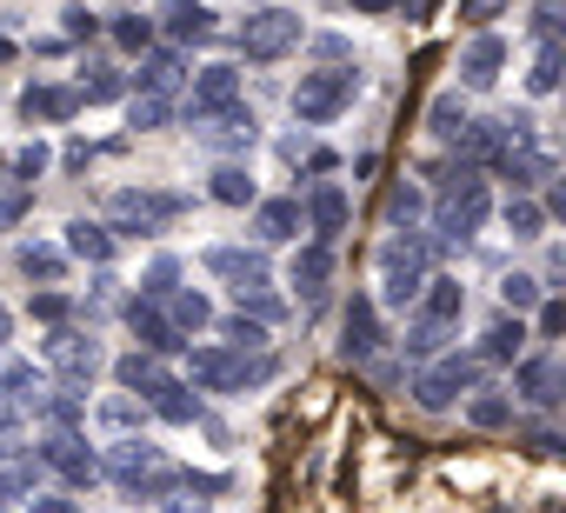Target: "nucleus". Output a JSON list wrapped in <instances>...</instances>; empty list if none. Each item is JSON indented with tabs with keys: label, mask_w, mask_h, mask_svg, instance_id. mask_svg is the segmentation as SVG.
Listing matches in <instances>:
<instances>
[{
	"label": "nucleus",
	"mask_w": 566,
	"mask_h": 513,
	"mask_svg": "<svg viewBox=\"0 0 566 513\" xmlns=\"http://www.w3.org/2000/svg\"><path fill=\"white\" fill-rule=\"evenodd\" d=\"M486 213H493V193H486V180H480L473 167H453V174L440 180V207H433V247L447 253V247L473 240Z\"/></svg>",
	"instance_id": "f257e3e1"
},
{
	"label": "nucleus",
	"mask_w": 566,
	"mask_h": 513,
	"mask_svg": "<svg viewBox=\"0 0 566 513\" xmlns=\"http://www.w3.org/2000/svg\"><path fill=\"white\" fill-rule=\"evenodd\" d=\"M433 240L427 233H387V247H380V301L387 307H413L420 294H427V281H433Z\"/></svg>",
	"instance_id": "f03ea898"
},
{
	"label": "nucleus",
	"mask_w": 566,
	"mask_h": 513,
	"mask_svg": "<svg viewBox=\"0 0 566 513\" xmlns=\"http://www.w3.org/2000/svg\"><path fill=\"white\" fill-rule=\"evenodd\" d=\"M354 94H360V74H354V67L301 74V87H294V121H301V127H327V121H340V114L354 107Z\"/></svg>",
	"instance_id": "7ed1b4c3"
},
{
	"label": "nucleus",
	"mask_w": 566,
	"mask_h": 513,
	"mask_svg": "<svg viewBox=\"0 0 566 513\" xmlns=\"http://www.w3.org/2000/svg\"><path fill=\"white\" fill-rule=\"evenodd\" d=\"M107 473H114L134 500H160L167 486H180V467H174L160 447H147V440H120V447L107 453Z\"/></svg>",
	"instance_id": "20e7f679"
},
{
	"label": "nucleus",
	"mask_w": 566,
	"mask_h": 513,
	"mask_svg": "<svg viewBox=\"0 0 566 513\" xmlns=\"http://www.w3.org/2000/svg\"><path fill=\"white\" fill-rule=\"evenodd\" d=\"M480 374H486V360H480V354H440L433 367H420L413 400H420V407H453L460 394H473V387H480Z\"/></svg>",
	"instance_id": "39448f33"
},
{
	"label": "nucleus",
	"mask_w": 566,
	"mask_h": 513,
	"mask_svg": "<svg viewBox=\"0 0 566 513\" xmlns=\"http://www.w3.org/2000/svg\"><path fill=\"white\" fill-rule=\"evenodd\" d=\"M307 41V28H301V14H287V8H260V14H247V28H240V54L247 61H280V54H294Z\"/></svg>",
	"instance_id": "423d86ee"
},
{
	"label": "nucleus",
	"mask_w": 566,
	"mask_h": 513,
	"mask_svg": "<svg viewBox=\"0 0 566 513\" xmlns=\"http://www.w3.org/2000/svg\"><path fill=\"white\" fill-rule=\"evenodd\" d=\"M187 200L167 187H120L114 193V233H160Z\"/></svg>",
	"instance_id": "0eeeda50"
},
{
	"label": "nucleus",
	"mask_w": 566,
	"mask_h": 513,
	"mask_svg": "<svg viewBox=\"0 0 566 513\" xmlns=\"http://www.w3.org/2000/svg\"><path fill=\"white\" fill-rule=\"evenodd\" d=\"M227 107H240V74L233 67H200L187 81V114L193 121H220Z\"/></svg>",
	"instance_id": "6e6552de"
},
{
	"label": "nucleus",
	"mask_w": 566,
	"mask_h": 513,
	"mask_svg": "<svg viewBox=\"0 0 566 513\" xmlns=\"http://www.w3.org/2000/svg\"><path fill=\"white\" fill-rule=\"evenodd\" d=\"M500 67H506V41L486 28V34H473L467 48H460V87H493L500 81Z\"/></svg>",
	"instance_id": "1a4fd4ad"
},
{
	"label": "nucleus",
	"mask_w": 566,
	"mask_h": 513,
	"mask_svg": "<svg viewBox=\"0 0 566 513\" xmlns=\"http://www.w3.org/2000/svg\"><path fill=\"white\" fill-rule=\"evenodd\" d=\"M266 374H273L266 360L247 367L240 354H220V347H200V354H193V380H200V387H247V380H266Z\"/></svg>",
	"instance_id": "9d476101"
},
{
	"label": "nucleus",
	"mask_w": 566,
	"mask_h": 513,
	"mask_svg": "<svg viewBox=\"0 0 566 513\" xmlns=\"http://www.w3.org/2000/svg\"><path fill=\"white\" fill-rule=\"evenodd\" d=\"M460 314H467V287H460V281H447V274H433V281H427V294H420V327L453 334V327H460Z\"/></svg>",
	"instance_id": "9b49d317"
},
{
	"label": "nucleus",
	"mask_w": 566,
	"mask_h": 513,
	"mask_svg": "<svg viewBox=\"0 0 566 513\" xmlns=\"http://www.w3.org/2000/svg\"><path fill=\"white\" fill-rule=\"evenodd\" d=\"M340 334H347V360H374V354H380V341H387V334H380V307H374L367 294H354V301H347Z\"/></svg>",
	"instance_id": "f8f14e48"
},
{
	"label": "nucleus",
	"mask_w": 566,
	"mask_h": 513,
	"mask_svg": "<svg viewBox=\"0 0 566 513\" xmlns=\"http://www.w3.org/2000/svg\"><path fill=\"white\" fill-rule=\"evenodd\" d=\"M48 360H54L74 387H87V380L101 374V347H94L87 334H54V341H48Z\"/></svg>",
	"instance_id": "ddd939ff"
},
{
	"label": "nucleus",
	"mask_w": 566,
	"mask_h": 513,
	"mask_svg": "<svg viewBox=\"0 0 566 513\" xmlns=\"http://www.w3.org/2000/svg\"><path fill=\"white\" fill-rule=\"evenodd\" d=\"M207 268L220 281H233V294L240 287H266V261H260L253 247H207Z\"/></svg>",
	"instance_id": "4468645a"
},
{
	"label": "nucleus",
	"mask_w": 566,
	"mask_h": 513,
	"mask_svg": "<svg viewBox=\"0 0 566 513\" xmlns=\"http://www.w3.org/2000/svg\"><path fill=\"white\" fill-rule=\"evenodd\" d=\"M520 394H526L533 407H559V400H566V367H559V360H546V354L520 360Z\"/></svg>",
	"instance_id": "2eb2a0df"
},
{
	"label": "nucleus",
	"mask_w": 566,
	"mask_h": 513,
	"mask_svg": "<svg viewBox=\"0 0 566 513\" xmlns=\"http://www.w3.org/2000/svg\"><path fill=\"white\" fill-rule=\"evenodd\" d=\"M287 281H294L307 301H321V294H327V281H334V247H327V240L301 247V253H294V268H287Z\"/></svg>",
	"instance_id": "dca6fc26"
},
{
	"label": "nucleus",
	"mask_w": 566,
	"mask_h": 513,
	"mask_svg": "<svg viewBox=\"0 0 566 513\" xmlns=\"http://www.w3.org/2000/svg\"><path fill=\"white\" fill-rule=\"evenodd\" d=\"M307 227H314V240H340V227H347V187H314V200H307Z\"/></svg>",
	"instance_id": "f3484780"
},
{
	"label": "nucleus",
	"mask_w": 566,
	"mask_h": 513,
	"mask_svg": "<svg viewBox=\"0 0 566 513\" xmlns=\"http://www.w3.org/2000/svg\"><path fill=\"white\" fill-rule=\"evenodd\" d=\"M41 460H48V467H54L61 480H74V486H87V480L101 473V467H94V453H87V447H81L74 433H54V440L41 447Z\"/></svg>",
	"instance_id": "a211bd4d"
},
{
	"label": "nucleus",
	"mask_w": 566,
	"mask_h": 513,
	"mask_svg": "<svg viewBox=\"0 0 566 513\" xmlns=\"http://www.w3.org/2000/svg\"><path fill=\"white\" fill-rule=\"evenodd\" d=\"M520 347H526V321H520V314H513V321L500 314V321L480 334V347H473V354H480L486 367H506V360H520Z\"/></svg>",
	"instance_id": "6ab92c4d"
},
{
	"label": "nucleus",
	"mask_w": 566,
	"mask_h": 513,
	"mask_svg": "<svg viewBox=\"0 0 566 513\" xmlns=\"http://www.w3.org/2000/svg\"><path fill=\"white\" fill-rule=\"evenodd\" d=\"M253 233H260L266 247L294 240V233H301V200H260V207H253Z\"/></svg>",
	"instance_id": "aec40b11"
},
{
	"label": "nucleus",
	"mask_w": 566,
	"mask_h": 513,
	"mask_svg": "<svg viewBox=\"0 0 566 513\" xmlns=\"http://www.w3.org/2000/svg\"><path fill=\"white\" fill-rule=\"evenodd\" d=\"M167 34L174 41H213V8H207V0H167Z\"/></svg>",
	"instance_id": "412c9836"
},
{
	"label": "nucleus",
	"mask_w": 566,
	"mask_h": 513,
	"mask_svg": "<svg viewBox=\"0 0 566 513\" xmlns=\"http://www.w3.org/2000/svg\"><path fill=\"white\" fill-rule=\"evenodd\" d=\"M127 327L140 334V347H147V354H174V347H180V327H174L167 314H154L147 301H134V307H127Z\"/></svg>",
	"instance_id": "4be33fe9"
},
{
	"label": "nucleus",
	"mask_w": 566,
	"mask_h": 513,
	"mask_svg": "<svg viewBox=\"0 0 566 513\" xmlns=\"http://www.w3.org/2000/svg\"><path fill=\"white\" fill-rule=\"evenodd\" d=\"M114 374H120V387H127V394H147V400L174 387V374H167V367H160V360H154L147 347H140V354H127V360H120Z\"/></svg>",
	"instance_id": "5701e85b"
},
{
	"label": "nucleus",
	"mask_w": 566,
	"mask_h": 513,
	"mask_svg": "<svg viewBox=\"0 0 566 513\" xmlns=\"http://www.w3.org/2000/svg\"><path fill=\"white\" fill-rule=\"evenodd\" d=\"M526 87H533V94H559V87H566V41H539V48H533Z\"/></svg>",
	"instance_id": "b1692460"
},
{
	"label": "nucleus",
	"mask_w": 566,
	"mask_h": 513,
	"mask_svg": "<svg viewBox=\"0 0 566 513\" xmlns=\"http://www.w3.org/2000/svg\"><path fill=\"white\" fill-rule=\"evenodd\" d=\"M81 107V87H28L21 94V114L28 121H67Z\"/></svg>",
	"instance_id": "393cba45"
},
{
	"label": "nucleus",
	"mask_w": 566,
	"mask_h": 513,
	"mask_svg": "<svg viewBox=\"0 0 566 513\" xmlns=\"http://www.w3.org/2000/svg\"><path fill=\"white\" fill-rule=\"evenodd\" d=\"M67 253H81V261H114V233L101 220H67Z\"/></svg>",
	"instance_id": "a878e982"
},
{
	"label": "nucleus",
	"mask_w": 566,
	"mask_h": 513,
	"mask_svg": "<svg viewBox=\"0 0 566 513\" xmlns=\"http://www.w3.org/2000/svg\"><path fill=\"white\" fill-rule=\"evenodd\" d=\"M427 127H433L440 140H453V147H460V134H467L473 121H467V107H460V94H440V101L427 107Z\"/></svg>",
	"instance_id": "bb28decb"
},
{
	"label": "nucleus",
	"mask_w": 566,
	"mask_h": 513,
	"mask_svg": "<svg viewBox=\"0 0 566 513\" xmlns=\"http://www.w3.org/2000/svg\"><path fill=\"white\" fill-rule=\"evenodd\" d=\"M253 127H260L253 107H227V114L207 127V140H220V147H253Z\"/></svg>",
	"instance_id": "cd10ccee"
},
{
	"label": "nucleus",
	"mask_w": 566,
	"mask_h": 513,
	"mask_svg": "<svg viewBox=\"0 0 566 513\" xmlns=\"http://www.w3.org/2000/svg\"><path fill=\"white\" fill-rule=\"evenodd\" d=\"M467 420H473V427H486V433H500V427H513V400L486 387V394H473V400H467Z\"/></svg>",
	"instance_id": "c85d7f7f"
},
{
	"label": "nucleus",
	"mask_w": 566,
	"mask_h": 513,
	"mask_svg": "<svg viewBox=\"0 0 566 513\" xmlns=\"http://www.w3.org/2000/svg\"><path fill=\"white\" fill-rule=\"evenodd\" d=\"M174 87H180V61L174 54H154L140 67V94H174Z\"/></svg>",
	"instance_id": "c756f323"
},
{
	"label": "nucleus",
	"mask_w": 566,
	"mask_h": 513,
	"mask_svg": "<svg viewBox=\"0 0 566 513\" xmlns=\"http://www.w3.org/2000/svg\"><path fill=\"white\" fill-rule=\"evenodd\" d=\"M213 200H220V207H247V200H253L247 167H220V174H213Z\"/></svg>",
	"instance_id": "7c9ffc66"
},
{
	"label": "nucleus",
	"mask_w": 566,
	"mask_h": 513,
	"mask_svg": "<svg viewBox=\"0 0 566 513\" xmlns=\"http://www.w3.org/2000/svg\"><path fill=\"white\" fill-rule=\"evenodd\" d=\"M427 200H420V187H394L387 193V220H394V233H413V213H420Z\"/></svg>",
	"instance_id": "2f4dec72"
},
{
	"label": "nucleus",
	"mask_w": 566,
	"mask_h": 513,
	"mask_svg": "<svg viewBox=\"0 0 566 513\" xmlns=\"http://www.w3.org/2000/svg\"><path fill=\"white\" fill-rule=\"evenodd\" d=\"M506 227H513V240H533L546 227V207L539 200H506Z\"/></svg>",
	"instance_id": "473e14b6"
},
{
	"label": "nucleus",
	"mask_w": 566,
	"mask_h": 513,
	"mask_svg": "<svg viewBox=\"0 0 566 513\" xmlns=\"http://www.w3.org/2000/svg\"><path fill=\"white\" fill-rule=\"evenodd\" d=\"M500 301H506V314H526V307H539V281L533 274H506L500 281Z\"/></svg>",
	"instance_id": "72a5a7b5"
},
{
	"label": "nucleus",
	"mask_w": 566,
	"mask_h": 513,
	"mask_svg": "<svg viewBox=\"0 0 566 513\" xmlns=\"http://www.w3.org/2000/svg\"><path fill=\"white\" fill-rule=\"evenodd\" d=\"M167 114H174V101H167V94H140V101L127 107V121H134V127H167Z\"/></svg>",
	"instance_id": "f704fd0d"
},
{
	"label": "nucleus",
	"mask_w": 566,
	"mask_h": 513,
	"mask_svg": "<svg viewBox=\"0 0 566 513\" xmlns=\"http://www.w3.org/2000/svg\"><path fill=\"white\" fill-rule=\"evenodd\" d=\"M220 334L240 347V354H253V347H266V327L260 321H247V314H233V321H220Z\"/></svg>",
	"instance_id": "c9c22d12"
},
{
	"label": "nucleus",
	"mask_w": 566,
	"mask_h": 513,
	"mask_svg": "<svg viewBox=\"0 0 566 513\" xmlns=\"http://www.w3.org/2000/svg\"><path fill=\"white\" fill-rule=\"evenodd\" d=\"M154 407H160V420H180V427L200 413V400H187V387H180V380H174L167 394H154Z\"/></svg>",
	"instance_id": "e433bc0d"
},
{
	"label": "nucleus",
	"mask_w": 566,
	"mask_h": 513,
	"mask_svg": "<svg viewBox=\"0 0 566 513\" xmlns=\"http://www.w3.org/2000/svg\"><path fill=\"white\" fill-rule=\"evenodd\" d=\"M21 268H28L34 281H61V253H54V247H21Z\"/></svg>",
	"instance_id": "4c0bfd02"
},
{
	"label": "nucleus",
	"mask_w": 566,
	"mask_h": 513,
	"mask_svg": "<svg viewBox=\"0 0 566 513\" xmlns=\"http://www.w3.org/2000/svg\"><path fill=\"white\" fill-rule=\"evenodd\" d=\"M120 94V74L114 67H87L81 74V101H114Z\"/></svg>",
	"instance_id": "58836bf2"
},
{
	"label": "nucleus",
	"mask_w": 566,
	"mask_h": 513,
	"mask_svg": "<svg viewBox=\"0 0 566 513\" xmlns=\"http://www.w3.org/2000/svg\"><path fill=\"white\" fill-rule=\"evenodd\" d=\"M207 321H213V307H207L200 294H174V327H193V334H200Z\"/></svg>",
	"instance_id": "ea45409f"
},
{
	"label": "nucleus",
	"mask_w": 566,
	"mask_h": 513,
	"mask_svg": "<svg viewBox=\"0 0 566 513\" xmlns=\"http://www.w3.org/2000/svg\"><path fill=\"white\" fill-rule=\"evenodd\" d=\"M114 41H120L127 54H140V48L154 41V21H140V14H127V21H114Z\"/></svg>",
	"instance_id": "a19ab883"
},
{
	"label": "nucleus",
	"mask_w": 566,
	"mask_h": 513,
	"mask_svg": "<svg viewBox=\"0 0 566 513\" xmlns=\"http://www.w3.org/2000/svg\"><path fill=\"white\" fill-rule=\"evenodd\" d=\"M460 21H473L486 34V21H500V0H460Z\"/></svg>",
	"instance_id": "79ce46f5"
},
{
	"label": "nucleus",
	"mask_w": 566,
	"mask_h": 513,
	"mask_svg": "<svg viewBox=\"0 0 566 513\" xmlns=\"http://www.w3.org/2000/svg\"><path fill=\"white\" fill-rule=\"evenodd\" d=\"M41 167H48V147H41V140H34V147H21V154H14V174H21V180H34V174H41Z\"/></svg>",
	"instance_id": "37998d69"
},
{
	"label": "nucleus",
	"mask_w": 566,
	"mask_h": 513,
	"mask_svg": "<svg viewBox=\"0 0 566 513\" xmlns=\"http://www.w3.org/2000/svg\"><path fill=\"white\" fill-rule=\"evenodd\" d=\"M174 281H180L174 261H154V268H147V294H174Z\"/></svg>",
	"instance_id": "c03bdc74"
},
{
	"label": "nucleus",
	"mask_w": 566,
	"mask_h": 513,
	"mask_svg": "<svg viewBox=\"0 0 566 513\" xmlns=\"http://www.w3.org/2000/svg\"><path fill=\"white\" fill-rule=\"evenodd\" d=\"M61 21H67V34H74V41H87V34H94V14H87V8H67Z\"/></svg>",
	"instance_id": "a18cd8bd"
},
{
	"label": "nucleus",
	"mask_w": 566,
	"mask_h": 513,
	"mask_svg": "<svg viewBox=\"0 0 566 513\" xmlns=\"http://www.w3.org/2000/svg\"><path fill=\"white\" fill-rule=\"evenodd\" d=\"M101 420H107V427H134V400H107Z\"/></svg>",
	"instance_id": "49530a36"
},
{
	"label": "nucleus",
	"mask_w": 566,
	"mask_h": 513,
	"mask_svg": "<svg viewBox=\"0 0 566 513\" xmlns=\"http://www.w3.org/2000/svg\"><path fill=\"white\" fill-rule=\"evenodd\" d=\"M539 334H566V301H553V307H539Z\"/></svg>",
	"instance_id": "de8ad7c7"
},
{
	"label": "nucleus",
	"mask_w": 566,
	"mask_h": 513,
	"mask_svg": "<svg viewBox=\"0 0 566 513\" xmlns=\"http://www.w3.org/2000/svg\"><path fill=\"white\" fill-rule=\"evenodd\" d=\"M546 213H559V220H566V174H553V180H546Z\"/></svg>",
	"instance_id": "09e8293b"
},
{
	"label": "nucleus",
	"mask_w": 566,
	"mask_h": 513,
	"mask_svg": "<svg viewBox=\"0 0 566 513\" xmlns=\"http://www.w3.org/2000/svg\"><path fill=\"white\" fill-rule=\"evenodd\" d=\"M546 281L566 294V247H553V253H546Z\"/></svg>",
	"instance_id": "8fccbe9b"
},
{
	"label": "nucleus",
	"mask_w": 566,
	"mask_h": 513,
	"mask_svg": "<svg viewBox=\"0 0 566 513\" xmlns=\"http://www.w3.org/2000/svg\"><path fill=\"white\" fill-rule=\"evenodd\" d=\"M28 213V193H8V200H0V227H14Z\"/></svg>",
	"instance_id": "3c124183"
},
{
	"label": "nucleus",
	"mask_w": 566,
	"mask_h": 513,
	"mask_svg": "<svg viewBox=\"0 0 566 513\" xmlns=\"http://www.w3.org/2000/svg\"><path fill=\"white\" fill-rule=\"evenodd\" d=\"M34 314H41V321H61V314H67V301H61V294H41V301H34Z\"/></svg>",
	"instance_id": "603ef678"
},
{
	"label": "nucleus",
	"mask_w": 566,
	"mask_h": 513,
	"mask_svg": "<svg viewBox=\"0 0 566 513\" xmlns=\"http://www.w3.org/2000/svg\"><path fill=\"white\" fill-rule=\"evenodd\" d=\"M360 14H394V8H407V0H354Z\"/></svg>",
	"instance_id": "864d4df0"
},
{
	"label": "nucleus",
	"mask_w": 566,
	"mask_h": 513,
	"mask_svg": "<svg viewBox=\"0 0 566 513\" xmlns=\"http://www.w3.org/2000/svg\"><path fill=\"white\" fill-rule=\"evenodd\" d=\"M167 513H207V506H193V500H174V506H167Z\"/></svg>",
	"instance_id": "5fc2aeb1"
},
{
	"label": "nucleus",
	"mask_w": 566,
	"mask_h": 513,
	"mask_svg": "<svg viewBox=\"0 0 566 513\" xmlns=\"http://www.w3.org/2000/svg\"><path fill=\"white\" fill-rule=\"evenodd\" d=\"M8 54H14V41H8V34H0V61H8Z\"/></svg>",
	"instance_id": "6e6d98bb"
},
{
	"label": "nucleus",
	"mask_w": 566,
	"mask_h": 513,
	"mask_svg": "<svg viewBox=\"0 0 566 513\" xmlns=\"http://www.w3.org/2000/svg\"><path fill=\"white\" fill-rule=\"evenodd\" d=\"M0 341H8V314H0Z\"/></svg>",
	"instance_id": "4d7b16f0"
}]
</instances>
